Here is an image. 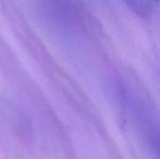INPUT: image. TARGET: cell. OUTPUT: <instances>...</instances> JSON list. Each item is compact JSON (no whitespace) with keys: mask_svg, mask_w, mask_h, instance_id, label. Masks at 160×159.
Segmentation results:
<instances>
[{"mask_svg":"<svg viewBox=\"0 0 160 159\" xmlns=\"http://www.w3.org/2000/svg\"><path fill=\"white\" fill-rule=\"evenodd\" d=\"M128 7L141 17L151 16L158 5V0H124Z\"/></svg>","mask_w":160,"mask_h":159,"instance_id":"1","label":"cell"}]
</instances>
